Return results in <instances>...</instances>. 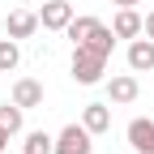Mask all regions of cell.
I'll return each mask as SVG.
<instances>
[{
    "instance_id": "7a4b0ae2",
    "label": "cell",
    "mask_w": 154,
    "mask_h": 154,
    "mask_svg": "<svg viewBox=\"0 0 154 154\" xmlns=\"http://www.w3.org/2000/svg\"><path fill=\"white\" fill-rule=\"evenodd\" d=\"M90 133H86V124H69V128H60V137L51 141V154H90Z\"/></svg>"
},
{
    "instance_id": "2e32d148",
    "label": "cell",
    "mask_w": 154,
    "mask_h": 154,
    "mask_svg": "<svg viewBox=\"0 0 154 154\" xmlns=\"http://www.w3.org/2000/svg\"><path fill=\"white\" fill-rule=\"evenodd\" d=\"M111 5H120V9H137L141 0H111Z\"/></svg>"
},
{
    "instance_id": "e0dca14e",
    "label": "cell",
    "mask_w": 154,
    "mask_h": 154,
    "mask_svg": "<svg viewBox=\"0 0 154 154\" xmlns=\"http://www.w3.org/2000/svg\"><path fill=\"white\" fill-rule=\"evenodd\" d=\"M5 146H9V133H5V128H0V150H5Z\"/></svg>"
},
{
    "instance_id": "6da1fadb",
    "label": "cell",
    "mask_w": 154,
    "mask_h": 154,
    "mask_svg": "<svg viewBox=\"0 0 154 154\" xmlns=\"http://www.w3.org/2000/svg\"><path fill=\"white\" fill-rule=\"evenodd\" d=\"M107 60H111L107 51L90 47V43H77V47H73V82H82V86H94V82H103V73H107Z\"/></svg>"
},
{
    "instance_id": "9c48e42d",
    "label": "cell",
    "mask_w": 154,
    "mask_h": 154,
    "mask_svg": "<svg viewBox=\"0 0 154 154\" xmlns=\"http://www.w3.org/2000/svg\"><path fill=\"white\" fill-rule=\"evenodd\" d=\"M82 124H86L90 137H94V133H107V128H111V111H107V103H90V107L82 111Z\"/></svg>"
},
{
    "instance_id": "8fae6325",
    "label": "cell",
    "mask_w": 154,
    "mask_h": 154,
    "mask_svg": "<svg viewBox=\"0 0 154 154\" xmlns=\"http://www.w3.org/2000/svg\"><path fill=\"white\" fill-rule=\"evenodd\" d=\"M99 26H103V22H94V17H73V22H69L64 30H69V38H73V47H77V43H86V38H90L94 30H99Z\"/></svg>"
},
{
    "instance_id": "5bb4252c",
    "label": "cell",
    "mask_w": 154,
    "mask_h": 154,
    "mask_svg": "<svg viewBox=\"0 0 154 154\" xmlns=\"http://www.w3.org/2000/svg\"><path fill=\"white\" fill-rule=\"evenodd\" d=\"M51 141L56 137H47L43 128H34L30 137H26V146H22V154H51Z\"/></svg>"
},
{
    "instance_id": "ba28073f",
    "label": "cell",
    "mask_w": 154,
    "mask_h": 154,
    "mask_svg": "<svg viewBox=\"0 0 154 154\" xmlns=\"http://www.w3.org/2000/svg\"><path fill=\"white\" fill-rule=\"evenodd\" d=\"M111 34H116V38H137V34H141V13H137V9H120L116 22H111Z\"/></svg>"
},
{
    "instance_id": "277c9868",
    "label": "cell",
    "mask_w": 154,
    "mask_h": 154,
    "mask_svg": "<svg viewBox=\"0 0 154 154\" xmlns=\"http://www.w3.org/2000/svg\"><path fill=\"white\" fill-rule=\"evenodd\" d=\"M128 146L137 150V154H150L154 150V120H146V116L128 120Z\"/></svg>"
},
{
    "instance_id": "4fadbf2b",
    "label": "cell",
    "mask_w": 154,
    "mask_h": 154,
    "mask_svg": "<svg viewBox=\"0 0 154 154\" xmlns=\"http://www.w3.org/2000/svg\"><path fill=\"white\" fill-rule=\"evenodd\" d=\"M0 128L9 133V137L22 133V107H17V103H5V107H0Z\"/></svg>"
},
{
    "instance_id": "52a82bcc",
    "label": "cell",
    "mask_w": 154,
    "mask_h": 154,
    "mask_svg": "<svg viewBox=\"0 0 154 154\" xmlns=\"http://www.w3.org/2000/svg\"><path fill=\"white\" fill-rule=\"evenodd\" d=\"M107 94H111V103H133L141 94V86H137V77L133 73H120V77H111L107 82Z\"/></svg>"
},
{
    "instance_id": "7c38bea8",
    "label": "cell",
    "mask_w": 154,
    "mask_h": 154,
    "mask_svg": "<svg viewBox=\"0 0 154 154\" xmlns=\"http://www.w3.org/2000/svg\"><path fill=\"white\" fill-rule=\"evenodd\" d=\"M17 60H22V51H17V38H0V73H13L17 69Z\"/></svg>"
},
{
    "instance_id": "30bf717a",
    "label": "cell",
    "mask_w": 154,
    "mask_h": 154,
    "mask_svg": "<svg viewBox=\"0 0 154 154\" xmlns=\"http://www.w3.org/2000/svg\"><path fill=\"white\" fill-rule=\"evenodd\" d=\"M9 38H30L38 30V13H9Z\"/></svg>"
},
{
    "instance_id": "3957f363",
    "label": "cell",
    "mask_w": 154,
    "mask_h": 154,
    "mask_svg": "<svg viewBox=\"0 0 154 154\" xmlns=\"http://www.w3.org/2000/svg\"><path fill=\"white\" fill-rule=\"evenodd\" d=\"M69 22H73V5L69 0H51V5L38 9V26L43 30H64Z\"/></svg>"
},
{
    "instance_id": "ac0fdd59",
    "label": "cell",
    "mask_w": 154,
    "mask_h": 154,
    "mask_svg": "<svg viewBox=\"0 0 154 154\" xmlns=\"http://www.w3.org/2000/svg\"><path fill=\"white\" fill-rule=\"evenodd\" d=\"M150 154H154V150H150Z\"/></svg>"
},
{
    "instance_id": "9a60e30c",
    "label": "cell",
    "mask_w": 154,
    "mask_h": 154,
    "mask_svg": "<svg viewBox=\"0 0 154 154\" xmlns=\"http://www.w3.org/2000/svg\"><path fill=\"white\" fill-rule=\"evenodd\" d=\"M141 34H146V38H154V9L141 17Z\"/></svg>"
},
{
    "instance_id": "8992f818",
    "label": "cell",
    "mask_w": 154,
    "mask_h": 154,
    "mask_svg": "<svg viewBox=\"0 0 154 154\" xmlns=\"http://www.w3.org/2000/svg\"><path fill=\"white\" fill-rule=\"evenodd\" d=\"M13 103L17 107H43V82H34V77H22V82L13 86Z\"/></svg>"
},
{
    "instance_id": "5b68a950",
    "label": "cell",
    "mask_w": 154,
    "mask_h": 154,
    "mask_svg": "<svg viewBox=\"0 0 154 154\" xmlns=\"http://www.w3.org/2000/svg\"><path fill=\"white\" fill-rule=\"evenodd\" d=\"M128 69L133 73H150L154 69V38H133L128 43Z\"/></svg>"
}]
</instances>
